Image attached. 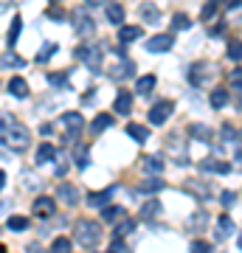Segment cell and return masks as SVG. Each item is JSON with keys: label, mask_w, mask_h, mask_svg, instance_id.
I'll return each instance as SVG.
<instances>
[{"label": "cell", "mask_w": 242, "mask_h": 253, "mask_svg": "<svg viewBox=\"0 0 242 253\" xmlns=\"http://www.w3.org/2000/svg\"><path fill=\"white\" fill-rule=\"evenodd\" d=\"M73 239L82 245V248H93V245L101 242V225L93 222V219H79L73 225Z\"/></svg>", "instance_id": "obj_1"}, {"label": "cell", "mask_w": 242, "mask_h": 253, "mask_svg": "<svg viewBox=\"0 0 242 253\" xmlns=\"http://www.w3.org/2000/svg\"><path fill=\"white\" fill-rule=\"evenodd\" d=\"M3 141H6V146H9V149H14V152H26L28 144H31V132H28L23 124H17V121H14V126L6 132V138H3Z\"/></svg>", "instance_id": "obj_2"}, {"label": "cell", "mask_w": 242, "mask_h": 253, "mask_svg": "<svg viewBox=\"0 0 242 253\" xmlns=\"http://www.w3.org/2000/svg\"><path fill=\"white\" fill-rule=\"evenodd\" d=\"M73 56H76V59H82L90 71H101V51H99V45H96V42H90V45H79L76 51H73Z\"/></svg>", "instance_id": "obj_3"}, {"label": "cell", "mask_w": 242, "mask_h": 253, "mask_svg": "<svg viewBox=\"0 0 242 253\" xmlns=\"http://www.w3.org/2000/svg\"><path fill=\"white\" fill-rule=\"evenodd\" d=\"M183 189H186V194H192L194 200H208L211 197V186H208L206 180H200V177H192V180H186L183 183Z\"/></svg>", "instance_id": "obj_4"}, {"label": "cell", "mask_w": 242, "mask_h": 253, "mask_svg": "<svg viewBox=\"0 0 242 253\" xmlns=\"http://www.w3.org/2000/svg\"><path fill=\"white\" fill-rule=\"evenodd\" d=\"M73 28L79 37H93L96 34V20H90L85 11H73Z\"/></svg>", "instance_id": "obj_5"}, {"label": "cell", "mask_w": 242, "mask_h": 253, "mask_svg": "<svg viewBox=\"0 0 242 253\" xmlns=\"http://www.w3.org/2000/svg\"><path fill=\"white\" fill-rule=\"evenodd\" d=\"M172 110H175V101L161 99L152 110H149V121H152V124H163V121H166V118L172 116Z\"/></svg>", "instance_id": "obj_6"}, {"label": "cell", "mask_w": 242, "mask_h": 253, "mask_svg": "<svg viewBox=\"0 0 242 253\" xmlns=\"http://www.w3.org/2000/svg\"><path fill=\"white\" fill-rule=\"evenodd\" d=\"M54 197L68 203V206H76V203H79V189H76L73 183H59V189H56Z\"/></svg>", "instance_id": "obj_7"}, {"label": "cell", "mask_w": 242, "mask_h": 253, "mask_svg": "<svg viewBox=\"0 0 242 253\" xmlns=\"http://www.w3.org/2000/svg\"><path fill=\"white\" fill-rule=\"evenodd\" d=\"M189 82H192L194 87H203L208 82V65H203V62L192 65V68H189Z\"/></svg>", "instance_id": "obj_8"}, {"label": "cell", "mask_w": 242, "mask_h": 253, "mask_svg": "<svg viewBox=\"0 0 242 253\" xmlns=\"http://www.w3.org/2000/svg\"><path fill=\"white\" fill-rule=\"evenodd\" d=\"M163 177H158V174H149V177H144L141 183H138V191L141 194H158V191H163Z\"/></svg>", "instance_id": "obj_9"}, {"label": "cell", "mask_w": 242, "mask_h": 253, "mask_svg": "<svg viewBox=\"0 0 242 253\" xmlns=\"http://www.w3.org/2000/svg\"><path fill=\"white\" fill-rule=\"evenodd\" d=\"M186 228L192 231V234H203V231L208 228V211H203V208H200V211H194V214L189 217V225Z\"/></svg>", "instance_id": "obj_10"}, {"label": "cell", "mask_w": 242, "mask_h": 253, "mask_svg": "<svg viewBox=\"0 0 242 253\" xmlns=\"http://www.w3.org/2000/svg\"><path fill=\"white\" fill-rule=\"evenodd\" d=\"M113 107H116L118 116H130V113H133V93L118 90L116 93V101H113Z\"/></svg>", "instance_id": "obj_11"}, {"label": "cell", "mask_w": 242, "mask_h": 253, "mask_svg": "<svg viewBox=\"0 0 242 253\" xmlns=\"http://www.w3.org/2000/svg\"><path fill=\"white\" fill-rule=\"evenodd\" d=\"M172 34H155L149 42H146V51H152V54H161V51H169L172 48Z\"/></svg>", "instance_id": "obj_12"}, {"label": "cell", "mask_w": 242, "mask_h": 253, "mask_svg": "<svg viewBox=\"0 0 242 253\" xmlns=\"http://www.w3.org/2000/svg\"><path fill=\"white\" fill-rule=\"evenodd\" d=\"M116 194V189L110 186V189H104V191H93V194H88V206L90 208H107V203H110V197Z\"/></svg>", "instance_id": "obj_13"}, {"label": "cell", "mask_w": 242, "mask_h": 253, "mask_svg": "<svg viewBox=\"0 0 242 253\" xmlns=\"http://www.w3.org/2000/svg\"><path fill=\"white\" fill-rule=\"evenodd\" d=\"M161 200H146L141 206V211H138V217H141V222H149V219H155L158 214H161Z\"/></svg>", "instance_id": "obj_14"}, {"label": "cell", "mask_w": 242, "mask_h": 253, "mask_svg": "<svg viewBox=\"0 0 242 253\" xmlns=\"http://www.w3.org/2000/svg\"><path fill=\"white\" fill-rule=\"evenodd\" d=\"M54 200L51 197H37L34 206H31V211H34V217H51L54 214Z\"/></svg>", "instance_id": "obj_15"}, {"label": "cell", "mask_w": 242, "mask_h": 253, "mask_svg": "<svg viewBox=\"0 0 242 253\" xmlns=\"http://www.w3.org/2000/svg\"><path fill=\"white\" fill-rule=\"evenodd\" d=\"M144 37L141 26H118V42H135Z\"/></svg>", "instance_id": "obj_16"}, {"label": "cell", "mask_w": 242, "mask_h": 253, "mask_svg": "<svg viewBox=\"0 0 242 253\" xmlns=\"http://www.w3.org/2000/svg\"><path fill=\"white\" fill-rule=\"evenodd\" d=\"M141 166H144V172H149V174H161L163 172V155H146L141 161Z\"/></svg>", "instance_id": "obj_17"}, {"label": "cell", "mask_w": 242, "mask_h": 253, "mask_svg": "<svg viewBox=\"0 0 242 253\" xmlns=\"http://www.w3.org/2000/svg\"><path fill=\"white\" fill-rule=\"evenodd\" d=\"M118 219H127V211H124L121 206L101 208V222H118Z\"/></svg>", "instance_id": "obj_18"}, {"label": "cell", "mask_w": 242, "mask_h": 253, "mask_svg": "<svg viewBox=\"0 0 242 253\" xmlns=\"http://www.w3.org/2000/svg\"><path fill=\"white\" fill-rule=\"evenodd\" d=\"M200 169H203V172H217V174H228V172H231V166H228V163L214 161V158H206V161L200 163Z\"/></svg>", "instance_id": "obj_19"}, {"label": "cell", "mask_w": 242, "mask_h": 253, "mask_svg": "<svg viewBox=\"0 0 242 253\" xmlns=\"http://www.w3.org/2000/svg\"><path fill=\"white\" fill-rule=\"evenodd\" d=\"M9 93L14 96V99H26L28 96V82L20 79V76H14V79L9 82Z\"/></svg>", "instance_id": "obj_20"}, {"label": "cell", "mask_w": 242, "mask_h": 253, "mask_svg": "<svg viewBox=\"0 0 242 253\" xmlns=\"http://www.w3.org/2000/svg\"><path fill=\"white\" fill-rule=\"evenodd\" d=\"M138 14H141V20H146V23H158V20H161V11H158L155 3H141Z\"/></svg>", "instance_id": "obj_21"}, {"label": "cell", "mask_w": 242, "mask_h": 253, "mask_svg": "<svg viewBox=\"0 0 242 253\" xmlns=\"http://www.w3.org/2000/svg\"><path fill=\"white\" fill-rule=\"evenodd\" d=\"M62 124L71 129V132H79L82 126H85V118L79 116V113H65L62 116Z\"/></svg>", "instance_id": "obj_22"}, {"label": "cell", "mask_w": 242, "mask_h": 253, "mask_svg": "<svg viewBox=\"0 0 242 253\" xmlns=\"http://www.w3.org/2000/svg\"><path fill=\"white\" fill-rule=\"evenodd\" d=\"M189 135L197 138V141H206V144L214 138V135H211V129H208L206 124H192V126H189Z\"/></svg>", "instance_id": "obj_23"}, {"label": "cell", "mask_w": 242, "mask_h": 253, "mask_svg": "<svg viewBox=\"0 0 242 253\" xmlns=\"http://www.w3.org/2000/svg\"><path fill=\"white\" fill-rule=\"evenodd\" d=\"M107 20L116 23V26H121L124 23V6L121 3H107Z\"/></svg>", "instance_id": "obj_24"}, {"label": "cell", "mask_w": 242, "mask_h": 253, "mask_svg": "<svg viewBox=\"0 0 242 253\" xmlns=\"http://www.w3.org/2000/svg\"><path fill=\"white\" fill-rule=\"evenodd\" d=\"M225 104H228V90H225V87H214V90H211V107L223 110Z\"/></svg>", "instance_id": "obj_25"}, {"label": "cell", "mask_w": 242, "mask_h": 253, "mask_svg": "<svg viewBox=\"0 0 242 253\" xmlns=\"http://www.w3.org/2000/svg\"><path fill=\"white\" fill-rule=\"evenodd\" d=\"M127 132H130V138H133V141H138V144H144V141L149 138V129H146V126H141V124H127Z\"/></svg>", "instance_id": "obj_26"}, {"label": "cell", "mask_w": 242, "mask_h": 253, "mask_svg": "<svg viewBox=\"0 0 242 253\" xmlns=\"http://www.w3.org/2000/svg\"><path fill=\"white\" fill-rule=\"evenodd\" d=\"M113 126V116H107V113H101V116L93 118V124H90V129L93 132H104V129H110Z\"/></svg>", "instance_id": "obj_27"}, {"label": "cell", "mask_w": 242, "mask_h": 253, "mask_svg": "<svg viewBox=\"0 0 242 253\" xmlns=\"http://www.w3.org/2000/svg\"><path fill=\"white\" fill-rule=\"evenodd\" d=\"M56 158V146L54 144H43L40 149H37V163H48Z\"/></svg>", "instance_id": "obj_28"}, {"label": "cell", "mask_w": 242, "mask_h": 253, "mask_svg": "<svg viewBox=\"0 0 242 253\" xmlns=\"http://www.w3.org/2000/svg\"><path fill=\"white\" fill-rule=\"evenodd\" d=\"M71 251H73V242L68 236H56L51 242V253H71Z\"/></svg>", "instance_id": "obj_29"}, {"label": "cell", "mask_w": 242, "mask_h": 253, "mask_svg": "<svg viewBox=\"0 0 242 253\" xmlns=\"http://www.w3.org/2000/svg\"><path fill=\"white\" fill-rule=\"evenodd\" d=\"M20 31H23V17H14V20H11V28H9V37H6V45H9V48L17 42Z\"/></svg>", "instance_id": "obj_30"}, {"label": "cell", "mask_w": 242, "mask_h": 253, "mask_svg": "<svg viewBox=\"0 0 242 253\" xmlns=\"http://www.w3.org/2000/svg\"><path fill=\"white\" fill-rule=\"evenodd\" d=\"M133 231H135V222H133V219H121V222L113 228V239H121V236L133 234Z\"/></svg>", "instance_id": "obj_31"}, {"label": "cell", "mask_w": 242, "mask_h": 253, "mask_svg": "<svg viewBox=\"0 0 242 253\" xmlns=\"http://www.w3.org/2000/svg\"><path fill=\"white\" fill-rule=\"evenodd\" d=\"M234 231H237V225H234V219H231V217H223V219H220V225H217V236H220V239L231 236Z\"/></svg>", "instance_id": "obj_32"}, {"label": "cell", "mask_w": 242, "mask_h": 253, "mask_svg": "<svg viewBox=\"0 0 242 253\" xmlns=\"http://www.w3.org/2000/svg\"><path fill=\"white\" fill-rule=\"evenodd\" d=\"M155 76L152 73H146V76H141V79H138V84H135V87H138V93H141V96H146V93H152V87H155Z\"/></svg>", "instance_id": "obj_33"}, {"label": "cell", "mask_w": 242, "mask_h": 253, "mask_svg": "<svg viewBox=\"0 0 242 253\" xmlns=\"http://www.w3.org/2000/svg\"><path fill=\"white\" fill-rule=\"evenodd\" d=\"M14 121H17V118L11 116V113H0V141H3V138H6V132L14 126Z\"/></svg>", "instance_id": "obj_34"}, {"label": "cell", "mask_w": 242, "mask_h": 253, "mask_svg": "<svg viewBox=\"0 0 242 253\" xmlns=\"http://www.w3.org/2000/svg\"><path fill=\"white\" fill-rule=\"evenodd\" d=\"M54 54H56V42H45V45L40 48V54H37V62H48Z\"/></svg>", "instance_id": "obj_35"}, {"label": "cell", "mask_w": 242, "mask_h": 253, "mask_svg": "<svg viewBox=\"0 0 242 253\" xmlns=\"http://www.w3.org/2000/svg\"><path fill=\"white\" fill-rule=\"evenodd\" d=\"M172 28H175V31H189V28H192V20H189L186 14H175V17H172Z\"/></svg>", "instance_id": "obj_36"}, {"label": "cell", "mask_w": 242, "mask_h": 253, "mask_svg": "<svg viewBox=\"0 0 242 253\" xmlns=\"http://www.w3.org/2000/svg\"><path fill=\"white\" fill-rule=\"evenodd\" d=\"M220 3H223V0H208L206 6H203V14H200V17L206 20V23H208V20H214V14H217V6H220Z\"/></svg>", "instance_id": "obj_37"}, {"label": "cell", "mask_w": 242, "mask_h": 253, "mask_svg": "<svg viewBox=\"0 0 242 253\" xmlns=\"http://www.w3.org/2000/svg\"><path fill=\"white\" fill-rule=\"evenodd\" d=\"M6 225L11 228V231H26L28 228V217H20V214H14V217H9V222Z\"/></svg>", "instance_id": "obj_38"}, {"label": "cell", "mask_w": 242, "mask_h": 253, "mask_svg": "<svg viewBox=\"0 0 242 253\" xmlns=\"http://www.w3.org/2000/svg\"><path fill=\"white\" fill-rule=\"evenodd\" d=\"M130 73H133V65H130V62H121V68H113V71H110V76L121 82V79H127Z\"/></svg>", "instance_id": "obj_39"}, {"label": "cell", "mask_w": 242, "mask_h": 253, "mask_svg": "<svg viewBox=\"0 0 242 253\" xmlns=\"http://www.w3.org/2000/svg\"><path fill=\"white\" fill-rule=\"evenodd\" d=\"M48 84L51 87H65L68 84V73H48Z\"/></svg>", "instance_id": "obj_40"}, {"label": "cell", "mask_w": 242, "mask_h": 253, "mask_svg": "<svg viewBox=\"0 0 242 253\" xmlns=\"http://www.w3.org/2000/svg\"><path fill=\"white\" fill-rule=\"evenodd\" d=\"M228 56H231V62H234V65L240 62V56H242V48H240V40H231V42H228Z\"/></svg>", "instance_id": "obj_41"}, {"label": "cell", "mask_w": 242, "mask_h": 253, "mask_svg": "<svg viewBox=\"0 0 242 253\" xmlns=\"http://www.w3.org/2000/svg\"><path fill=\"white\" fill-rule=\"evenodd\" d=\"M223 138H225V141H234V144H237V141H240V129H237V126H231V124H225V126H223Z\"/></svg>", "instance_id": "obj_42"}, {"label": "cell", "mask_w": 242, "mask_h": 253, "mask_svg": "<svg viewBox=\"0 0 242 253\" xmlns=\"http://www.w3.org/2000/svg\"><path fill=\"white\" fill-rule=\"evenodd\" d=\"M192 253H214V248L203 239H197V242H192Z\"/></svg>", "instance_id": "obj_43"}, {"label": "cell", "mask_w": 242, "mask_h": 253, "mask_svg": "<svg viewBox=\"0 0 242 253\" xmlns=\"http://www.w3.org/2000/svg\"><path fill=\"white\" fill-rule=\"evenodd\" d=\"M237 197H240V191H223V200H220V203H223L225 208H231V206H237Z\"/></svg>", "instance_id": "obj_44"}, {"label": "cell", "mask_w": 242, "mask_h": 253, "mask_svg": "<svg viewBox=\"0 0 242 253\" xmlns=\"http://www.w3.org/2000/svg\"><path fill=\"white\" fill-rule=\"evenodd\" d=\"M107 253H133V251H130V248L121 242V239H113V245H110V251H107Z\"/></svg>", "instance_id": "obj_45"}, {"label": "cell", "mask_w": 242, "mask_h": 253, "mask_svg": "<svg viewBox=\"0 0 242 253\" xmlns=\"http://www.w3.org/2000/svg\"><path fill=\"white\" fill-rule=\"evenodd\" d=\"M3 62H9L11 68H23V59H20L17 54H11V51H9V54H6V56H3Z\"/></svg>", "instance_id": "obj_46"}, {"label": "cell", "mask_w": 242, "mask_h": 253, "mask_svg": "<svg viewBox=\"0 0 242 253\" xmlns=\"http://www.w3.org/2000/svg\"><path fill=\"white\" fill-rule=\"evenodd\" d=\"M48 17H54V20H65V11L54 3V6H48Z\"/></svg>", "instance_id": "obj_47"}, {"label": "cell", "mask_w": 242, "mask_h": 253, "mask_svg": "<svg viewBox=\"0 0 242 253\" xmlns=\"http://www.w3.org/2000/svg\"><path fill=\"white\" fill-rule=\"evenodd\" d=\"M231 84H234V90H240V84H242V71H240V68H234V73H231Z\"/></svg>", "instance_id": "obj_48"}, {"label": "cell", "mask_w": 242, "mask_h": 253, "mask_svg": "<svg viewBox=\"0 0 242 253\" xmlns=\"http://www.w3.org/2000/svg\"><path fill=\"white\" fill-rule=\"evenodd\" d=\"M40 132H43V135H51V132H54V124H43L40 126Z\"/></svg>", "instance_id": "obj_49"}, {"label": "cell", "mask_w": 242, "mask_h": 253, "mask_svg": "<svg viewBox=\"0 0 242 253\" xmlns=\"http://www.w3.org/2000/svg\"><path fill=\"white\" fill-rule=\"evenodd\" d=\"M228 9H240V0H228Z\"/></svg>", "instance_id": "obj_50"}, {"label": "cell", "mask_w": 242, "mask_h": 253, "mask_svg": "<svg viewBox=\"0 0 242 253\" xmlns=\"http://www.w3.org/2000/svg\"><path fill=\"white\" fill-rule=\"evenodd\" d=\"M3 186H6V172H0V191H3Z\"/></svg>", "instance_id": "obj_51"}, {"label": "cell", "mask_w": 242, "mask_h": 253, "mask_svg": "<svg viewBox=\"0 0 242 253\" xmlns=\"http://www.w3.org/2000/svg\"><path fill=\"white\" fill-rule=\"evenodd\" d=\"M88 3H96V6H99V3H104V0H88Z\"/></svg>", "instance_id": "obj_52"}, {"label": "cell", "mask_w": 242, "mask_h": 253, "mask_svg": "<svg viewBox=\"0 0 242 253\" xmlns=\"http://www.w3.org/2000/svg\"><path fill=\"white\" fill-rule=\"evenodd\" d=\"M0 253H9V251H6V248H3V245H0Z\"/></svg>", "instance_id": "obj_53"}, {"label": "cell", "mask_w": 242, "mask_h": 253, "mask_svg": "<svg viewBox=\"0 0 242 253\" xmlns=\"http://www.w3.org/2000/svg\"><path fill=\"white\" fill-rule=\"evenodd\" d=\"M54 3H56V0H54Z\"/></svg>", "instance_id": "obj_54"}]
</instances>
